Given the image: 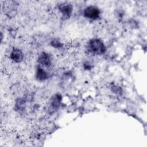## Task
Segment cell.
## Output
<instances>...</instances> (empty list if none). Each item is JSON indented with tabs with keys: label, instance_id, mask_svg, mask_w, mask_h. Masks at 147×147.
<instances>
[{
	"label": "cell",
	"instance_id": "6da1fadb",
	"mask_svg": "<svg viewBox=\"0 0 147 147\" xmlns=\"http://www.w3.org/2000/svg\"><path fill=\"white\" fill-rule=\"evenodd\" d=\"M88 50L94 55H102L106 52V47L103 42L98 38L91 39L88 44Z\"/></svg>",
	"mask_w": 147,
	"mask_h": 147
},
{
	"label": "cell",
	"instance_id": "7a4b0ae2",
	"mask_svg": "<svg viewBox=\"0 0 147 147\" xmlns=\"http://www.w3.org/2000/svg\"><path fill=\"white\" fill-rule=\"evenodd\" d=\"M100 15L99 9L95 6H88L84 11V16L90 20H96Z\"/></svg>",
	"mask_w": 147,
	"mask_h": 147
},
{
	"label": "cell",
	"instance_id": "3957f363",
	"mask_svg": "<svg viewBox=\"0 0 147 147\" xmlns=\"http://www.w3.org/2000/svg\"><path fill=\"white\" fill-rule=\"evenodd\" d=\"M61 102V96L59 94H55L51 98L48 111L49 113L53 114L56 112L60 106Z\"/></svg>",
	"mask_w": 147,
	"mask_h": 147
},
{
	"label": "cell",
	"instance_id": "277c9868",
	"mask_svg": "<svg viewBox=\"0 0 147 147\" xmlns=\"http://www.w3.org/2000/svg\"><path fill=\"white\" fill-rule=\"evenodd\" d=\"M59 10L65 18H69L72 12L73 7L68 3H63L60 5Z\"/></svg>",
	"mask_w": 147,
	"mask_h": 147
},
{
	"label": "cell",
	"instance_id": "5b68a950",
	"mask_svg": "<svg viewBox=\"0 0 147 147\" xmlns=\"http://www.w3.org/2000/svg\"><path fill=\"white\" fill-rule=\"evenodd\" d=\"M38 63L42 66L48 67L51 65V58L49 54L42 52L38 58Z\"/></svg>",
	"mask_w": 147,
	"mask_h": 147
},
{
	"label": "cell",
	"instance_id": "8992f818",
	"mask_svg": "<svg viewBox=\"0 0 147 147\" xmlns=\"http://www.w3.org/2000/svg\"><path fill=\"white\" fill-rule=\"evenodd\" d=\"M15 4L14 2L13 1H6L4 2L3 5V10L4 12L6 13V14H7L9 16H13V14H15Z\"/></svg>",
	"mask_w": 147,
	"mask_h": 147
},
{
	"label": "cell",
	"instance_id": "52a82bcc",
	"mask_svg": "<svg viewBox=\"0 0 147 147\" xmlns=\"http://www.w3.org/2000/svg\"><path fill=\"white\" fill-rule=\"evenodd\" d=\"M10 58L16 63H20L23 60L24 54L20 49L14 48L11 52Z\"/></svg>",
	"mask_w": 147,
	"mask_h": 147
},
{
	"label": "cell",
	"instance_id": "ba28073f",
	"mask_svg": "<svg viewBox=\"0 0 147 147\" xmlns=\"http://www.w3.org/2000/svg\"><path fill=\"white\" fill-rule=\"evenodd\" d=\"M49 77L48 74L40 66H38L36 69V78L39 81H44Z\"/></svg>",
	"mask_w": 147,
	"mask_h": 147
},
{
	"label": "cell",
	"instance_id": "9c48e42d",
	"mask_svg": "<svg viewBox=\"0 0 147 147\" xmlns=\"http://www.w3.org/2000/svg\"><path fill=\"white\" fill-rule=\"evenodd\" d=\"M23 101L24 100H22L20 99H18V101H17L16 104V107L17 110H22L24 109V107L25 106V103H24V102Z\"/></svg>",
	"mask_w": 147,
	"mask_h": 147
},
{
	"label": "cell",
	"instance_id": "30bf717a",
	"mask_svg": "<svg viewBox=\"0 0 147 147\" xmlns=\"http://www.w3.org/2000/svg\"><path fill=\"white\" fill-rule=\"evenodd\" d=\"M51 44L53 47H55V48H60L62 46V44L59 41L57 40V39H54L52 41H51Z\"/></svg>",
	"mask_w": 147,
	"mask_h": 147
}]
</instances>
